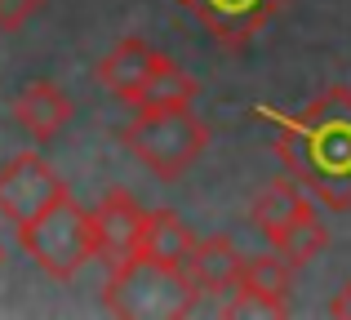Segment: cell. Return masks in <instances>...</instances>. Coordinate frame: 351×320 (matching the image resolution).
Segmentation results:
<instances>
[{
    "mask_svg": "<svg viewBox=\"0 0 351 320\" xmlns=\"http://www.w3.org/2000/svg\"><path fill=\"white\" fill-rule=\"evenodd\" d=\"M62 191L67 187L58 182L53 164L45 156H36V151H18V156H9L0 164V214L14 227L27 223V218H36L53 196H62Z\"/></svg>",
    "mask_w": 351,
    "mask_h": 320,
    "instance_id": "cell-5",
    "label": "cell"
},
{
    "mask_svg": "<svg viewBox=\"0 0 351 320\" xmlns=\"http://www.w3.org/2000/svg\"><path fill=\"white\" fill-rule=\"evenodd\" d=\"M271 249L280 254L289 267H302V262L320 258V254L329 249V227L316 218V209H302L298 218H289V223L271 236Z\"/></svg>",
    "mask_w": 351,
    "mask_h": 320,
    "instance_id": "cell-14",
    "label": "cell"
},
{
    "mask_svg": "<svg viewBox=\"0 0 351 320\" xmlns=\"http://www.w3.org/2000/svg\"><path fill=\"white\" fill-rule=\"evenodd\" d=\"M120 143H125L156 178L173 182L205 156L209 125L200 121L191 107H138V116L120 130Z\"/></svg>",
    "mask_w": 351,
    "mask_h": 320,
    "instance_id": "cell-3",
    "label": "cell"
},
{
    "mask_svg": "<svg viewBox=\"0 0 351 320\" xmlns=\"http://www.w3.org/2000/svg\"><path fill=\"white\" fill-rule=\"evenodd\" d=\"M329 316H334V320H351V280H343V289L329 298Z\"/></svg>",
    "mask_w": 351,
    "mask_h": 320,
    "instance_id": "cell-18",
    "label": "cell"
},
{
    "mask_svg": "<svg viewBox=\"0 0 351 320\" xmlns=\"http://www.w3.org/2000/svg\"><path fill=\"white\" fill-rule=\"evenodd\" d=\"M196 303L200 298L187 271L147 254H129L125 262H116L103 285V307L120 320H178L196 312Z\"/></svg>",
    "mask_w": 351,
    "mask_h": 320,
    "instance_id": "cell-2",
    "label": "cell"
},
{
    "mask_svg": "<svg viewBox=\"0 0 351 320\" xmlns=\"http://www.w3.org/2000/svg\"><path fill=\"white\" fill-rule=\"evenodd\" d=\"M143 218L147 209L129 196L125 187L107 191L98 200V209L89 214V232H94V258H103L107 267L125 262L129 254H138V241H143Z\"/></svg>",
    "mask_w": 351,
    "mask_h": 320,
    "instance_id": "cell-7",
    "label": "cell"
},
{
    "mask_svg": "<svg viewBox=\"0 0 351 320\" xmlns=\"http://www.w3.org/2000/svg\"><path fill=\"white\" fill-rule=\"evenodd\" d=\"M236 285L254 289L258 298H267V303H276L285 316H289V289H293V267L280 258V254H254V258H245V271H240Z\"/></svg>",
    "mask_w": 351,
    "mask_h": 320,
    "instance_id": "cell-15",
    "label": "cell"
},
{
    "mask_svg": "<svg viewBox=\"0 0 351 320\" xmlns=\"http://www.w3.org/2000/svg\"><path fill=\"white\" fill-rule=\"evenodd\" d=\"M302 209H311V196L298 187V178H271L254 196V205H249V223L271 241V236L280 232L289 218H298Z\"/></svg>",
    "mask_w": 351,
    "mask_h": 320,
    "instance_id": "cell-11",
    "label": "cell"
},
{
    "mask_svg": "<svg viewBox=\"0 0 351 320\" xmlns=\"http://www.w3.org/2000/svg\"><path fill=\"white\" fill-rule=\"evenodd\" d=\"M18 245L27 258L53 280H76L85 262H94V232H89V209L71 200V191L53 196L36 218L18 223Z\"/></svg>",
    "mask_w": 351,
    "mask_h": 320,
    "instance_id": "cell-4",
    "label": "cell"
},
{
    "mask_svg": "<svg viewBox=\"0 0 351 320\" xmlns=\"http://www.w3.org/2000/svg\"><path fill=\"white\" fill-rule=\"evenodd\" d=\"M191 245H196V236H191V227L182 223L173 209H152V214L143 218V241H138V254L182 267L187 254H191Z\"/></svg>",
    "mask_w": 351,
    "mask_h": 320,
    "instance_id": "cell-12",
    "label": "cell"
},
{
    "mask_svg": "<svg viewBox=\"0 0 351 320\" xmlns=\"http://www.w3.org/2000/svg\"><path fill=\"white\" fill-rule=\"evenodd\" d=\"M45 9V0H0V32H18Z\"/></svg>",
    "mask_w": 351,
    "mask_h": 320,
    "instance_id": "cell-17",
    "label": "cell"
},
{
    "mask_svg": "<svg viewBox=\"0 0 351 320\" xmlns=\"http://www.w3.org/2000/svg\"><path fill=\"white\" fill-rule=\"evenodd\" d=\"M196 94H200L196 76H187L178 62H169L165 53H156L147 80L138 85V94H134V107H191Z\"/></svg>",
    "mask_w": 351,
    "mask_h": 320,
    "instance_id": "cell-13",
    "label": "cell"
},
{
    "mask_svg": "<svg viewBox=\"0 0 351 320\" xmlns=\"http://www.w3.org/2000/svg\"><path fill=\"white\" fill-rule=\"evenodd\" d=\"M223 49H245L254 36H263L271 27V18L280 14L289 0H178Z\"/></svg>",
    "mask_w": 351,
    "mask_h": 320,
    "instance_id": "cell-6",
    "label": "cell"
},
{
    "mask_svg": "<svg viewBox=\"0 0 351 320\" xmlns=\"http://www.w3.org/2000/svg\"><path fill=\"white\" fill-rule=\"evenodd\" d=\"M71 116H76V103H71L58 85H49V80H36V85H27L23 94L14 98V121L40 143H49L53 134L67 130Z\"/></svg>",
    "mask_w": 351,
    "mask_h": 320,
    "instance_id": "cell-9",
    "label": "cell"
},
{
    "mask_svg": "<svg viewBox=\"0 0 351 320\" xmlns=\"http://www.w3.org/2000/svg\"><path fill=\"white\" fill-rule=\"evenodd\" d=\"M218 316H227V320H245V316H285L276 303H267V298H258L254 289H245V285H232L223 294V303H218Z\"/></svg>",
    "mask_w": 351,
    "mask_h": 320,
    "instance_id": "cell-16",
    "label": "cell"
},
{
    "mask_svg": "<svg viewBox=\"0 0 351 320\" xmlns=\"http://www.w3.org/2000/svg\"><path fill=\"white\" fill-rule=\"evenodd\" d=\"M276 134L285 169L298 178L311 200L334 214L351 209V89L329 85L302 112L276 116L271 107H254Z\"/></svg>",
    "mask_w": 351,
    "mask_h": 320,
    "instance_id": "cell-1",
    "label": "cell"
},
{
    "mask_svg": "<svg viewBox=\"0 0 351 320\" xmlns=\"http://www.w3.org/2000/svg\"><path fill=\"white\" fill-rule=\"evenodd\" d=\"M152 62H156L152 45H147L143 36H125V40H120L103 62H98V85L112 89L120 103H134L138 85H143L147 71H152Z\"/></svg>",
    "mask_w": 351,
    "mask_h": 320,
    "instance_id": "cell-10",
    "label": "cell"
},
{
    "mask_svg": "<svg viewBox=\"0 0 351 320\" xmlns=\"http://www.w3.org/2000/svg\"><path fill=\"white\" fill-rule=\"evenodd\" d=\"M182 271H187L196 298H223L240 280V271H245V254H240L236 241H227V236H209V241L191 245Z\"/></svg>",
    "mask_w": 351,
    "mask_h": 320,
    "instance_id": "cell-8",
    "label": "cell"
}]
</instances>
